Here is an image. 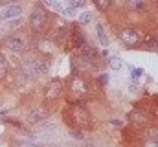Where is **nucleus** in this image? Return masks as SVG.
Segmentation results:
<instances>
[{"label": "nucleus", "mask_w": 158, "mask_h": 147, "mask_svg": "<svg viewBox=\"0 0 158 147\" xmlns=\"http://www.w3.org/2000/svg\"><path fill=\"white\" fill-rule=\"evenodd\" d=\"M120 39H121V42L127 44V46H136V44H140V33L134 30V28H125V30H121Z\"/></svg>", "instance_id": "20e7f679"}, {"label": "nucleus", "mask_w": 158, "mask_h": 147, "mask_svg": "<svg viewBox=\"0 0 158 147\" xmlns=\"http://www.w3.org/2000/svg\"><path fill=\"white\" fill-rule=\"evenodd\" d=\"M129 8L136 11V9H143V8H145V4H143V2H129Z\"/></svg>", "instance_id": "dca6fc26"}, {"label": "nucleus", "mask_w": 158, "mask_h": 147, "mask_svg": "<svg viewBox=\"0 0 158 147\" xmlns=\"http://www.w3.org/2000/svg\"><path fill=\"white\" fill-rule=\"evenodd\" d=\"M50 118V112L46 110V109H42V107H35L33 110H30L28 112V121L30 123H40V121H44V119H48Z\"/></svg>", "instance_id": "39448f33"}, {"label": "nucleus", "mask_w": 158, "mask_h": 147, "mask_svg": "<svg viewBox=\"0 0 158 147\" xmlns=\"http://www.w3.org/2000/svg\"><path fill=\"white\" fill-rule=\"evenodd\" d=\"M4 44H6V48L13 55H22V54L26 52V42L22 41V39H18V37H8L4 41Z\"/></svg>", "instance_id": "f03ea898"}, {"label": "nucleus", "mask_w": 158, "mask_h": 147, "mask_svg": "<svg viewBox=\"0 0 158 147\" xmlns=\"http://www.w3.org/2000/svg\"><path fill=\"white\" fill-rule=\"evenodd\" d=\"M108 64H110V68H114V70H120L121 66H123V61L118 57V55H112L110 59H108Z\"/></svg>", "instance_id": "f8f14e48"}, {"label": "nucleus", "mask_w": 158, "mask_h": 147, "mask_svg": "<svg viewBox=\"0 0 158 147\" xmlns=\"http://www.w3.org/2000/svg\"><path fill=\"white\" fill-rule=\"evenodd\" d=\"M30 26H31L33 31L42 33L44 30H46V26H48V15L44 11H39V9L31 11V15H30Z\"/></svg>", "instance_id": "f257e3e1"}, {"label": "nucleus", "mask_w": 158, "mask_h": 147, "mask_svg": "<svg viewBox=\"0 0 158 147\" xmlns=\"http://www.w3.org/2000/svg\"><path fill=\"white\" fill-rule=\"evenodd\" d=\"M6 74H8V61L4 59L2 54H0V79L6 77Z\"/></svg>", "instance_id": "2eb2a0df"}, {"label": "nucleus", "mask_w": 158, "mask_h": 147, "mask_svg": "<svg viewBox=\"0 0 158 147\" xmlns=\"http://www.w3.org/2000/svg\"><path fill=\"white\" fill-rule=\"evenodd\" d=\"M74 114H76V119H79L83 125H88V112L81 105H76L74 107Z\"/></svg>", "instance_id": "6e6552de"}, {"label": "nucleus", "mask_w": 158, "mask_h": 147, "mask_svg": "<svg viewBox=\"0 0 158 147\" xmlns=\"http://www.w3.org/2000/svg\"><path fill=\"white\" fill-rule=\"evenodd\" d=\"M22 15V6L20 4H11L0 9V20H13V18H20Z\"/></svg>", "instance_id": "7ed1b4c3"}, {"label": "nucleus", "mask_w": 158, "mask_h": 147, "mask_svg": "<svg viewBox=\"0 0 158 147\" xmlns=\"http://www.w3.org/2000/svg\"><path fill=\"white\" fill-rule=\"evenodd\" d=\"M145 147H156V140H153V142H147V143H145Z\"/></svg>", "instance_id": "6ab92c4d"}, {"label": "nucleus", "mask_w": 158, "mask_h": 147, "mask_svg": "<svg viewBox=\"0 0 158 147\" xmlns=\"http://www.w3.org/2000/svg\"><path fill=\"white\" fill-rule=\"evenodd\" d=\"M77 54H79V57L85 59V61H92L94 55H96V50H94L92 46H88V44H83L79 50H77Z\"/></svg>", "instance_id": "0eeeda50"}, {"label": "nucleus", "mask_w": 158, "mask_h": 147, "mask_svg": "<svg viewBox=\"0 0 158 147\" xmlns=\"http://www.w3.org/2000/svg\"><path fill=\"white\" fill-rule=\"evenodd\" d=\"M143 74H145L143 68H132L131 70V77H132V81H140L143 77Z\"/></svg>", "instance_id": "ddd939ff"}, {"label": "nucleus", "mask_w": 158, "mask_h": 147, "mask_svg": "<svg viewBox=\"0 0 158 147\" xmlns=\"http://www.w3.org/2000/svg\"><path fill=\"white\" fill-rule=\"evenodd\" d=\"M44 6H46V8H50V9H55V11H61V13H63V9L66 8L63 2H48V0L44 2Z\"/></svg>", "instance_id": "4468645a"}, {"label": "nucleus", "mask_w": 158, "mask_h": 147, "mask_svg": "<svg viewBox=\"0 0 158 147\" xmlns=\"http://www.w3.org/2000/svg\"><path fill=\"white\" fill-rule=\"evenodd\" d=\"M99 81H101L103 85H105V83H108V76H101V77H99Z\"/></svg>", "instance_id": "a211bd4d"}, {"label": "nucleus", "mask_w": 158, "mask_h": 147, "mask_svg": "<svg viewBox=\"0 0 158 147\" xmlns=\"http://www.w3.org/2000/svg\"><path fill=\"white\" fill-rule=\"evenodd\" d=\"M98 8L105 9V8H108V2H98Z\"/></svg>", "instance_id": "f3484780"}, {"label": "nucleus", "mask_w": 158, "mask_h": 147, "mask_svg": "<svg viewBox=\"0 0 158 147\" xmlns=\"http://www.w3.org/2000/svg\"><path fill=\"white\" fill-rule=\"evenodd\" d=\"M59 94H61V81L59 79H53L46 87V97H48V100H55Z\"/></svg>", "instance_id": "423d86ee"}, {"label": "nucleus", "mask_w": 158, "mask_h": 147, "mask_svg": "<svg viewBox=\"0 0 158 147\" xmlns=\"http://www.w3.org/2000/svg\"><path fill=\"white\" fill-rule=\"evenodd\" d=\"M24 147H37V145H31V143H24Z\"/></svg>", "instance_id": "aec40b11"}, {"label": "nucleus", "mask_w": 158, "mask_h": 147, "mask_svg": "<svg viewBox=\"0 0 158 147\" xmlns=\"http://www.w3.org/2000/svg\"><path fill=\"white\" fill-rule=\"evenodd\" d=\"M2 114H4V110H0V116H2Z\"/></svg>", "instance_id": "412c9836"}, {"label": "nucleus", "mask_w": 158, "mask_h": 147, "mask_svg": "<svg viewBox=\"0 0 158 147\" xmlns=\"http://www.w3.org/2000/svg\"><path fill=\"white\" fill-rule=\"evenodd\" d=\"M96 33H98V39H99L101 46L108 48L110 41H108V35H107V31H105V28H103V24H98V26H96Z\"/></svg>", "instance_id": "1a4fd4ad"}, {"label": "nucleus", "mask_w": 158, "mask_h": 147, "mask_svg": "<svg viewBox=\"0 0 158 147\" xmlns=\"http://www.w3.org/2000/svg\"><path fill=\"white\" fill-rule=\"evenodd\" d=\"M92 20H94V15H92V11H83V13L79 15V24H83V26L90 24Z\"/></svg>", "instance_id": "9b49d317"}, {"label": "nucleus", "mask_w": 158, "mask_h": 147, "mask_svg": "<svg viewBox=\"0 0 158 147\" xmlns=\"http://www.w3.org/2000/svg\"><path fill=\"white\" fill-rule=\"evenodd\" d=\"M86 83L81 79V77H77V79H74V83H72V90L74 92H77V94H83V92H86Z\"/></svg>", "instance_id": "9d476101"}]
</instances>
